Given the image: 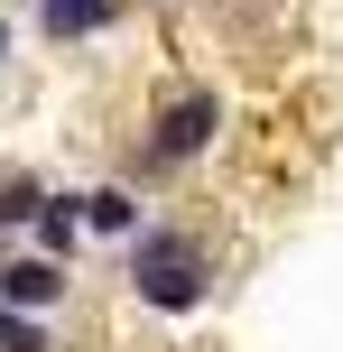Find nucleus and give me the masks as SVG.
Here are the masks:
<instances>
[{
	"label": "nucleus",
	"instance_id": "7",
	"mask_svg": "<svg viewBox=\"0 0 343 352\" xmlns=\"http://www.w3.org/2000/svg\"><path fill=\"white\" fill-rule=\"evenodd\" d=\"M37 213H47V186L37 176H0V232H28Z\"/></svg>",
	"mask_w": 343,
	"mask_h": 352
},
{
	"label": "nucleus",
	"instance_id": "8",
	"mask_svg": "<svg viewBox=\"0 0 343 352\" xmlns=\"http://www.w3.org/2000/svg\"><path fill=\"white\" fill-rule=\"evenodd\" d=\"M0 352H56L47 316H19V306H0Z\"/></svg>",
	"mask_w": 343,
	"mask_h": 352
},
{
	"label": "nucleus",
	"instance_id": "6",
	"mask_svg": "<svg viewBox=\"0 0 343 352\" xmlns=\"http://www.w3.org/2000/svg\"><path fill=\"white\" fill-rule=\"evenodd\" d=\"M28 241L47 250V260H74V241H84V195H47V213L28 223Z\"/></svg>",
	"mask_w": 343,
	"mask_h": 352
},
{
	"label": "nucleus",
	"instance_id": "2",
	"mask_svg": "<svg viewBox=\"0 0 343 352\" xmlns=\"http://www.w3.org/2000/svg\"><path fill=\"white\" fill-rule=\"evenodd\" d=\"M214 140H223V93L214 84H167L158 102H148V121H140V167L177 176V167H195Z\"/></svg>",
	"mask_w": 343,
	"mask_h": 352
},
{
	"label": "nucleus",
	"instance_id": "10",
	"mask_svg": "<svg viewBox=\"0 0 343 352\" xmlns=\"http://www.w3.org/2000/svg\"><path fill=\"white\" fill-rule=\"evenodd\" d=\"M0 260H10V232H0Z\"/></svg>",
	"mask_w": 343,
	"mask_h": 352
},
{
	"label": "nucleus",
	"instance_id": "4",
	"mask_svg": "<svg viewBox=\"0 0 343 352\" xmlns=\"http://www.w3.org/2000/svg\"><path fill=\"white\" fill-rule=\"evenodd\" d=\"M37 28H47V47H84V37L121 28V0H37Z\"/></svg>",
	"mask_w": 343,
	"mask_h": 352
},
{
	"label": "nucleus",
	"instance_id": "1",
	"mask_svg": "<svg viewBox=\"0 0 343 352\" xmlns=\"http://www.w3.org/2000/svg\"><path fill=\"white\" fill-rule=\"evenodd\" d=\"M121 269H130V297L148 316H204L214 306V250H204L195 223H158L148 213L140 241H121Z\"/></svg>",
	"mask_w": 343,
	"mask_h": 352
},
{
	"label": "nucleus",
	"instance_id": "5",
	"mask_svg": "<svg viewBox=\"0 0 343 352\" xmlns=\"http://www.w3.org/2000/svg\"><path fill=\"white\" fill-rule=\"evenodd\" d=\"M84 232H102V241H140V232H148V204L121 186V176H111V186L84 195Z\"/></svg>",
	"mask_w": 343,
	"mask_h": 352
},
{
	"label": "nucleus",
	"instance_id": "9",
	"mask_svg": "<svg viewBox=\"0 0 343 352\" xmlns=\"http://www.w3.org/2000/svg\"><path fill=\"white\" fill-rule=\"evenodd\" d=\"M0 56H10V19H0Z\"/></svg>",
	"mask_w": 343,
	"mask_h": 352
},
{
	"label": "nucleus",
	"instance_id": "3",
	"mask_svg": "<svg viewBox=\"0 0 343 352\" xmlns=\"http://www.w3.org/2000/svg\"><path fill=\"white\" fill-rule=\"evenodd\" d=\"M65 297H74L65 260H47V250H19V260H0V306H19V316H56Z\"/></svg>",
	"mask_w": 343,
	"mask_h": 352
}]
</instances>
